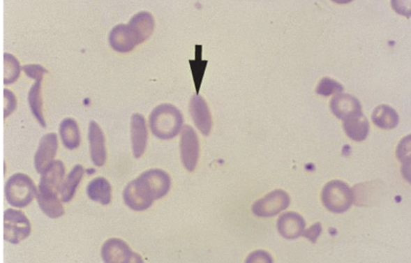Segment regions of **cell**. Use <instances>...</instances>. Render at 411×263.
<instances>
[{
  "mask_svg": "<svg viewBox=\"0 0 411 263\" xmlns=\"http://www.w3.org/2000/svg\"><path fill=\"white\" fill-rule=\"evenodd\" d=\"M183 124V114L173 105H160L150 113V129L160 140H171L178 136Z\"/></svg>",
  "mask_w": 411,
  "mask_h": 263,
  "instance_id": "obj_1",
  "label": "cell"
},
{
  "mask_svg": "<svg viewBox=\"0 0 411 263\" xmlns=\"http://www.w3.org/2000/svg\"><path fill=\"white\" fill-rule=\"evenodd\" d=\"M38 194L33 179L24 174H15L5 184V197L10 205L24 208L31 204Z\"/></svg>",
  "mask_w": 411,
  "mask_h": 263,
  "instance_id": "obj_2",
  "label": "cell"
},
{
  "mask_svg": "<svg viewBox=\"0 0 411 263\" xmlns=\"http://www.w3.org/2000/svg\"><path fill=\"white\" fill-rule=\"evenodd\" d=\"M322 202L327 210L341 213L348 211L354 202V194L348 184L341 181H331L322 191Z\"/></svg>",
  "mask_w": 411,
  "mask_h": 263,
  "instance_id": "obj_3",
  "label": "cell"
},
{
  "mask_svg": "<svg viewBox=\"0 0 411 263\" xmlns=\"http://www.w3.org/2000/svg\"><path fill=\"white\" fill-rule=\"evenodd\" d=\"M31 223L23 211L7 209L4 211V240L19 244L31 234Z\"/></svg>",
  "mask_w": 411,
  "mask_h": 263,
  "instance_id": "obj_4",
  "label": "cell"
},
{
  "mask_svg": "<svg viewBox=\"0 0 411 263\" xmlns=\"http://www.w3.org/2000/svg\"><path fill=\"white\" fill-rule=\"evenodd\" d=\"M123 198L128 207L137 211L147 210L154 201L151 191L140 176L128 183L123 193Z\"/></svg>",
  "mask_w": 411,
  "mask_h": 263,
  "instance_id": "obj_5",
  "label": "cell"
},
{
  "mask_svg": "<svg viewBox=\"0 0 411 263\" xmlns=\"http://www.w3.org/2000/svg\"><path fill=\"white\" fill-rule=\"evenodd\" d=\"M289 194L282 189L272 191L253 205V213L260 218H270L289 207Z\"/></svg>",
  "mask_w": 411,
  "mask_h": 263,
  "instance_id": "obj_6",
  "label": "cell"
},
{
  "mask_svg": "<svg viewBox=\"0 0 411 263\" xmlns=\"http://www.w3.org/2000/svg\"><path fill=\"white\" fill-rule=\"evenodd\" d=\"M102 257L107 263L142 262L139 255L133 253L124 241L117 238L108 239L103 244Z\"/></svg>",
  "mask_w": 411,
  "mask_h": 263,
  "instance_id": "obj_7",
  "label": "cell"
},
{
  "mask_svg": "<svg viewBox=\"0 0 411 263\" xmlns=\"http://www.w3.org/2000/svg\"><path fill=\"white\" fill-rule=\"evenodd\" d=\"M179 149L184 168L189 172L194 171L199 158V141L196 132L188 125L181 130Z\"/></svg>",
  "mask_w": 411,
  "mask_h": 263,
  "instance_id": "obj_8",
  "label": "cell"
},
{
  "mask_svg": "<svg viewBox=\"0 0 411 263\" xmlns=\"http://www.w3.org/2000/svg\"><path fill=\"white\" fill-rule=\"evenodd\" d=\"M58 147V136L55 133L47 134L40 140L38 151L34 156V166L38 173L43 174L44 170L53 162Z\"/></svg>",
  "mask_w": 411,
  "mask_h": 263,
  "instance_id": "obj_9",
  "label": "cell"
},
{
  "mask_svg": "<svg viewBox=\"0 0 411 263\" xmlns=\"http://www.w3.org/2000/svg\"><path fill=\"white\" fill-rule=\"evenodd\" d=\"M189 112L199 131L204 136H209L213 127V120H211L208 105L201 96L195 95L191 98L189 103Z\"/></svg>",
  "mask_w": 411,
  "mask_h": 263,
  "instance_id": "obj_10",
  "label": "cell"
},
{
  "mask_svg": "<svg viewBox=\"0 0 411 263\" xmlns=\"http://www.w3.org/2000/svg\"><path fill=\"white\" fill-rule=\"evenodd\" d=\"M65 174V165L61 160H55L44 170L38 189L58 194L63 186Z\"/></svg>",
  "mask_w": 411,
  "mask_h": 263,
  "instance_id": "obj_11",
  "label": "cell"
},
{
  "mask_svg": "<svg viewBox=\"0 0 411 263\" xmlns=\"http://www.w3.org/2000/svg\"><path fill=\"white\" fill-rule=\"evenodd\" d=\"M140 178L149 186L154 200L163 198L171 188V179L163 170L151 169L140 174Z\"/></svg>",
  "mask_w": 411,
  "mask_h": 263,
  "instance_id": "obj_12",
  "label": "cell"
},
{
  "mask_svg": "<svg viewBox=\"0 0 411 263\" xmlns=\"http://www.w3.org/2000/svg\"><path fill=\"white\" fill-rule=\"evenodd\" d=\"M128 29L137 45L144 43L151 36L154 29V19L149 12H140L132 17L128 24Z\"/></svg>",
  "mask_w": 411,
  "mask_h": 263,
  "instance_id": "obj_13",
  "label": "cell"
},
{
  "mask_svg": "<svg viewBox=\"0 0 411 263\" xmlns=\"http://www.w3.org/2000/svg\"><path fill=\"white\" fill-rule=\"evenodd\" d=\"M88 139L90 144L91 159L98 167H102L107 160V149H105V135L97 122L91 121Z\"/></svg>",
  "mask_w": 411,
  "mask_h": 263,
  "instance_id": "obj_14",
  "label": "cell"
},
{
  "mask_svg": "<svg viewBox=\"0 0 411 263\" xmlns=\"http://www.w3.org/2000/svg\"><path fill=\"white\" fill-rule=\"evenodd\" d=\"M332 113L339 119L345 120L353 115L361 114V105L359 100L349 94L334 96L331 100Z\"/></svg>",
  "mask_w": 411,
  "mask_h": 263,
  "instance_id": "obj_15",
  "label": "cell"
},
{
  "mask_svg": "<svg viewBox=\"0 0 411 263\" xmlns=\"http://www.w3.org/2000/svg\"><path fill=\"white\" fill-rule=\"evenodd\" d=\"M277 227L280 234L285 239H295L304 233L305 220L299 213L287 211L280 216Z\"/></svg>",
  "mask_w": 411,
  "mask_h": 263,
  "instance_id": "obj_16",
  "label": "cell"
},
{
  "mask_svg": "<svg viewBox=\"0 0 411 263\" xmlns=\"http://www.w3.org/2000/svg\"><path fill=\"white\" fill-rule=\"evenodd\" d=\"M147 137L149 134L144 117L140 113H135L131 119V140L135 158H140L144 153Z\"/></svg>",
  "mask_w": 411,
  "mask_h": 263,
  "instance_id": "obj_17",
  "label": "cell"
},
{
  "mask_svg": "<svg viewBox=\"0 0 411 263\" xmlns=\"http://www.w3.org/2000/svg\"><path fill=\"white\" fill-rule=\"evenodd\" d=\"M108 40L110 46L119 53L131 52L134 50L135 46H137L127 24H117L112 29Z\"/></svg>",
  "mask_w": 411,
  "mask_h": 263,
  "instance_id": "obj_18",
  "label": "cell"
},
{
  "mask_svg": "<svg viewBox=\"0 0 411 263\" xmlns=\"http://www.w3.org/2000/svg\"><path fill=\"white\" fill-rule=\"evenodd\" d=\"M343 121L344 131H345L347 136L353 141L363 142L368 137L369 123L368 118L363 113L353 115Z\"/></svg>",
  "mask_w": 411,
  "mask_h": 263,
  "instance_id": "obj_19",
  "label": "cell"
},
{
  "mask_svg": "<svg viewBox=\"0 0 411 263\" xmlns=\"http://www.w3.org/2000/svg\"><path fill=\"white\" fill-rule=\"evenodd\" d=\"M36 199L39 207L50 218H58L65 213L63 204L58 197V194L38 189Z\"/></svg>",
  "mask_w": 411,
  "mask_h": 263,
  "instance_id": "obj_20",
  "label": "cell"
},
{
  "mask_svg": "<svg viewBox=\"0 0 411 263\" xmlns=\"http://www.w3.org/2000/svg\"><path fill=\"white\" fill-rule=\"evenodd\" d=\"M112 186L110 181L102 176L94 179L87 186V195L91 200L108 205L112 202Z\"/></svg>",
  "mask_w": 411,
  "mask_h": 263,
  "instance_id": "obj_21",
  "label": "cell"
},
{
  "mask_svg": "<svg viewBox=\"0 0 411 263\" xmlns=\"http://www.w3.org/2000/svg\"><path fill=\"white\" fill-rule=\"evenodd\" d=\"M60 136L63 146L70 151L80 146L81 137L77 122L73 118H66L60 125Z\"/></svg>",
  "mask_w": 411,
  "mask_h": 263,
  "instance_id": "obj_22",
  "label": "cell"
},
{
  "mask_svg": "<svg viewBox=\"0 0 411 263\" xmlns=\"http://www.w3.org/2000/svg\"><path fill=\"white\" fill-rule=\"evenodd\" d=\"M371 119L381 129L391 130L398 126L400 117L397 112L388 105H380L374 110Z\"/></svg>",
  "mask_w": 411,
  "mask_h": 263,
  "instance_id": "obj_23",
  "label": "cell"
},
{
  "mask_svg": "<svg viewBox=\"0 0 411 263\" xmlns=\"http://www.w3.org/2000/svg\"><path fill=\"white\" fill-rule=\"evenodd\" d=\"M83 174H84V169L81 165H76L75 168L71 170L68 178L66 179L63 186H61L60 191L61 202H70L71 199L73 198L76 189H77L81 181H82Z\"/></svg>",
  "mask_w": 411,
  "mask_h": 263,
  "instance_id": "obj_24",
  "label": "cell"
},
{
  "mask_svg": "<svg viewBox=\"0 0 411 263\" xmlns=\"http://www.w3.org/2000/svg\"><path fill=\"white\" fill-rule=\"evenodd\" d=\"M41 83L43 80H38L33 85L29 92V105L31 112L36 118L41 127L46 128L45 119L43 117V103L41 97Z\"/></svg>",
  "mask_w": 411,
  "mask_h": 263,
  "instance_id": "obj_25",
  "label": "cell"
},
{
  "mask_svg": "<svg viewBox=\"0 0 411 263\" xmlns=\"http://www.w3.org/2000/svg\"><path fill=\"white\" fill-rule=\"evenodd\" d=\"M21 66L18 60L9 53L4 54V84L8 85L18 80Z\"/></svg>",
  "mask_w": 411,
  "mask_h": 263,
  "instance_id": "obj_26",
  "label": "cell"
},
{
  "mask_svg": "<svg viewBox=\"0 0 411 263\" xmlns=\"http://www.w3.org/2000/svg\"><path fill=\"white\" fill-rule=\"evenodd\" d=\"M342 92H343V86L329 77L322 78L316 89L317 94L324 96V97H329V96L334 94H341Z\"/></svg>",
  "mask_w": 411,
  "mask_h": 263,
  "instance_id": "obj_27",
  "label": "cell"
},
{
  "mask_svg": "<svg viewBox=\"0 0 411 263\" xmlns=\"http://www.w3.org/2000/svg\"><path fill=\"white\" fill-rule=\"evenodd\" d=\"M22 70L24 71V73H26L29 77L33 78V80H36V81L43 80V75L48 73V70L40 65L24 66Z\"/></svg>",
  "mask_w": 411,
  "mask_h": 263,
  "instance_id": "obj_28",
  "label": "cell"
},
{
  "mask_svg": "<svg viewBox=\"0 0 411 263\" xmlns=\"http://www.w3.org/2000/svg\"><path fill=\"white\" fill-rule=\"evenodd\" d=\"M410 136L403 139V142H400L398 147V158L403 161V163H410Z\"/></svg>",
  "mask_w": 411,
  "mask_h": 263,
  "instance_id": "obj_29",
  "label": "cell"
},
{
  "mask_svg": "<svg viewBox=\"0 0 411 263\" xmlns=\"http://www.w3.org/2000/svg\"><path fill=\"white\" fill-rule=\"evenodd\" d=\"M17 100L16 97L11 91L4 90V117H8L12 112L16 110Z\"/></svg>",
  "mask_w": 411,
  "mask_h": 263,
  "instance_id": "obj_30",
  "label": "cell"
},
{
  "mask_svg": "<svg viewBox=\"0 0 411 263\" xmlns=\"http://www.w3.org/2000/svg\"><path fill=\"white\" fill-rule=\"evenodd\" d=\"M322 232V225L321 223H317L315 225H312L311 227H309L308 230L304 231L302 235L304 236L305 238L311 241L312 243L316 242L317 239L320 234Z\"/></svg>",
  "mask_w": 411,
  "mask_h": 263,
  "instance_id": "obj_31",
  "label": "cell"
},
{
  "mask_svg": "<svg viewBox=\"0 0 411 263\" xmlns=\"http://www.w3.org/2000/svg\"><path fill=\"white\" fill-rule=\"evenodd\" d=\"M272 262L273 260L271 257L267 253L263 252V250H257V252L253 253L252 255L248 257L247 262Z\"/></svg>",
  "mask_w": 411,
  "mask_h": 263,
  "instance_id": "obj_32",
  "label": "cell"
}]
</instances>
